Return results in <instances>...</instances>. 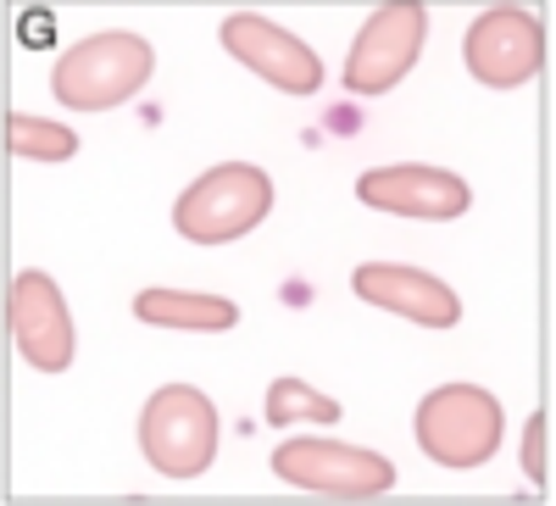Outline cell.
I'll use <instances>...</instances> for the list:
<instances>
[{
  "label": "cell",
  "mask_w": 556,
  "mask_h": 506,
  "mask_svg": "<svg viewBox=\"0 0 556 506\" xmlns=\"http://www.w3.org/2000/svg\"><path fill=\"white\" fill-rule=\"evenodd\" d=\"M462 62L490 89H518L545 67V28L518 7H490L462 39Z\"/></svg>",
  "instance_id": "obj_6"
},
{
  "label": "cell",
  "mask_w": 556,
  "mask_h": 506,
  "mask_svg": "<svg viewBox=\"0 0 556 506\" xmlns=\"http://www.w3.org/2000/svg\"><path fill=\"white\" fill-rule=\"evenodd\" d=\"M501 401L479 384H440L417 406V445L440 468H484L501 451Z\"/></svg>",
  "instance_id": "obj_3"
},
{
  "label": "cell",
  "mask_w": 556,
  "mask_h": 506,
  "mask_svg": "<svg viewBox=\"0 0 556 506\" xmlns=\"http://www.w3.org/2000/svg\"><path fill=\"white\" fill-rule=\"evenodd\" d=\"M151 73H156V56H151L146 34L112 28V34L78 39L73 51L56 62L51 89H56V101L73 106V112H106V106L134 101L139 89L151 84Z\"/></svg>",
  "instance_id": "obj_1"
},
{
  "label": "cell",
  "mask_w": 556,
  "mask_h": 506,
  "mask_svg": "<svg viewBox=\"0 0 556 506\" xmlns=\"http://www.w3.org/2000/svg\"><path fill=\"white\" fill-rule=\"evenodd\" d=\"M7 324H12V340L17 351L28 356V367L39 374H62L73 362V312L62 301V284L51 273H17L12 290H7Z\"/></svg>",
  "instance_id": "obj_8"
},
{
  "label": "cell",
  "mask_w": 556,
  "mask_h": 506,
  "mask_svg": "<svg viewBox=\"0 0 556 506\" xmlns=\"http://www.w3.org/2000/svg\"><path fill=\"white\" fill-rule=\"evenodd\" d=\"M223 51L245 62L256 78H267L273 89H285V96H317L323 89V62L312 45L256 12H235L223 23Z\"/></svg>",
  "instance_id": "obj_9"
},
{
  "label": "cell",
  "mask_w": 556,
  "mask_h": 506,
  "mask_svg": "<svg viewBox=\"0 0 556 506\" xmlns=\"http://www.w3.org/2000/svg\"><path fill=\"white\" fill-rule=\"evenodd\" d=\"M139 445L162 479H201L217 456V406L190 384H162L146 401Z\"/></svg>",
  "instance_id": "obj_4"
},
{
  "label": "cell",
  "mask_w": 556,
  "mask_h": 506,
  "mask_svg": "<svg viewBox=\"0 0 556 506\" xmlns=\"http://www.w3.org/2000/svg\"><path fill=\"white\" fill-rule=\"evenodd\" d=\"M267 423L290 429V423H340V401L323 395L301 379H273L267 384Z\"/></svg>",
  "instance_id": "obj_13"
},
{
  "label": "cell",
  "mask_w": 556,
  "mask_h": 506,
  "mask_svg": "<svg viewBox=\"0 0 556 506\" xmlns=\"http://www.w3.org/2000/svg\"><path fill=\"white\" fill-rule=\"evenodd\" d=\"M7 151L28 162H67L78 151V134L67 123H45L28 112H7Z\"/></svg>",
  "instance_id": "obj_14"
},
{
  "label": "cell",
  "mask_w": 556,
  "mask_h": 506,
  "mask_svg": "<svg viewBox=\"0 0 556 506\" xmlns=\"http://www.w3.org/2000/svg\"><path fill=\"white\" fill-rule=\"evenodd\" d=\"M545 434H551L545 412H534L529 429H523V473H529L534 484H545Z\"/></svg>",
  "instance_id": "obj_15"
},
{
  "label": "cell",
  "mask_w": 556,
  "mask_h": 506,
  "mask_svg": "<svg viewBox=\"0 0 556 506\" xmlns=\"http://www.w3.org/2000/svg\"><path fill=\"white\" fill-rule=\"evenodd\" d=\"M356 201L374 212H395V217H424V223H451L473 206L468 184L445 167H417V162H395V167H374L356 178Z\"/></svg>",
  "instance_id": "obj_10"
},
{
  "label": "cell",
  "mask_w": 556,
  "mask_h": 506,
  "mask_svg": "<svg viewBox=\"0 0 556 506\" xmlns=\"http://www.w3.org/2000/svg\"><path fill=\"white\" fill-rule=\"evenodd\" d=\"M424 34H429L424 7H379L345 56V89L351 96H384V89H395L412 73L417 51H424Z\"/></svg>",
  "instance_id": "obj_7"
},
{
  "label": "cell",
  "mask_w": 556,
  "mask_h": 506,
  "mask_svg": "<svg viewBox=\"0 0 556 506\" xmlns=\"http://www.w3.org/2000/svg\"><path fill=\"white\" fill-rule=\"evenodd\" d=\"M273 212V178L251 162H223L195 178L173 206V228L195 245H228Z\"/></svg>",
  "instance_id": "obj_2"
},
{
  "label": "cell",
  "mask_w": 556,
  "mask_h": 506,
  "mask_svg": "<svg viewBox=\"0 0 556 506\" xmlns=\"http://www.w3.org/2000/svg\"><path fill=\"white\" fill-rule=\"evenodd\" d=\"M134 317L156 329H190V334H223L240 324V306L223 295H195V290H139Z\"/></svg>",
  "instance_id": "obj_12"
},
{
  "label": "cell",
  "mask_w": 556,
  "mask_h": 506,
  "mask_svg": "<svg viewBox=\"0 0 556 506\" xmlns=\"http://www.w3.org/2000/svg\"><path fill=\"white\" fill-rule=\"evenodd\" d=\"M273 473L295 484V490H317V495H345V501H367V495H384L395 484V463L379 451H362V445H340V440H285L273 451Z\"/></svg>",
  "instance_id": "obj_5"
},
{
  "label": "cell",
  "mask_w": 556,
  "mask_h": 506,
  "mask_svg": "<svg viewBox=\"0 0 556 506\" xmlns=\"http://www.w3.org/2000/svg\"><path fill=\"white\" fill-rule=\"evenodd\" d=\"M356 295L374 301L395 317H412V324L424 329H456L462 324V301L445 279H434V273H417V267H390V262H367L356 267Z\"/></svg>",
  "instance_id": "obj_11"
}]
</instances>
